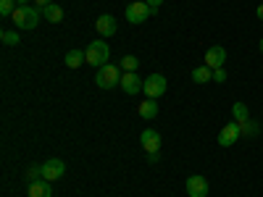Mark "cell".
<instances>
[{"label": "cell", "instance_id": "6da1fadb", "mask_svg": "<svg viewBox=\"0 0 263 197\" xmlns=\"http://www.w3.org/2000/svg\"><path fill=\"white\" fill-rule=\"evenodd\" d=\"M13 21H16V27L18 29H34L37 24H40V18H42V11L37 8V6H18L16 11H13V16H11Z\"/></svg>", "mask_w": 263, "mask_h": 197}, {"label": "cell", "instance_id": "7a4b0ae2", "mask_svg": "<svg viewBox=\"0 0 263 197\" xmlns=\"http://www.w3.org/2000/svg\"><path fill=\"white\" fill-rule=\"evenodd\" d=\"M84 55H87V63H90V66H95V69H103V66L108 63V58H111V48H108L105 40H95V42H90V45H87Z\"/></svg>", "mask_w": 263, "mask_h": 197}, {"label": "cell", "instance_id": "3957f363", "mask_svg": "<svg viewBox=\"0 0 263 197\" xmlns=\"http://www.w3.org/2000/svg\"><path fill=\"white\" fill-rule=\"evenodd\" d=\"M121 69L114 63H105L103 69H98V76H95V84L100 87V90H114L116 84H121Z\"/></svg>", "mask_w": 263, "mask_h": 197}, {"label": "cell", "instance_id": "277c9868", "mask_svg": "<svg viewBox=\"0 0 263 197\" xmlns=\"http://www.w3.org/2000/svg\"><path fill=\"white\" fill-rule=\"evenodd\" d=\"M166 87H168V82H166L163 74H150V76L145 79L142 92H145V97H150V100H158V97H163Z\"/></svg>", "mask_w": 263, "mask_h": 197}, {"label": "cell", "instance_id": "5b68a950", "mask_svg": "<svg viewBox=\"0 0 263 197\" xmlns=\"http://www.w3.org/2000/svg\"><path fill=\"white\" fill-rule=\"evenodd\" d=\"M126 21L129 24H142V21H147L150 16H153V11H150V6L145 3V0H137V3H129L126 6Z\"/></svg>", "mask_w": 263, "mask_h": 197}, {"label": "cell", "instance_id": "8992f818", "mask_svg": "<svg viewBox=\"0 0 263 197\" xmlns=\"http://www.w3.org/2000/svg\"><path fill=\"white\" fill-rule=\"evenodd\" d=\"M66 173V163L61 158H50L42 163V179H48V182H58L61 176Z\"/></svg>", "mask_w": 263, "mask_h": 197}, {"label": "cell", "instance_id": "52a82bcc", "mask_svg": "<svg viewBox=\"0 0 263 197\" xmlns=\"http://www.w3.org/2000/svg\"><path fill=\"white\" fill-rule=\"evenodd\" d=\"M142 87H145V79H140L137 71H124L121 74V90L126 95H140Z\"/></svg>", "mask_w": 263, "mask_h": 197}, {"label": "cell", "instance_id": "ba28073f", "mask_svg": "<svg viewBox=\"0 0 263 197\" xmlns=\"http://www.w3.org/2000/svg\"><path fill=\"white\" fill-rule=\"evenodd\" d=\"M239 137H242V131H239V124H237V121H229L221 131H218V145H221V147H232Z\"/></svg>", "mask_w": 263, "mask_h": 197}, {"label": "cell", "instance_id": "9c48e42d", "mask_svg": "<svg viewBox=\"0 0 263 197\" xmlns=\"http://www.w3.org/2000/svg\"><path fill=\"white\" fill-rule=\"evenodd\" d=\"M224 63H227V48L213 45V48L205 50V66L208 69H224Z\"/></svg>", "mask_w": 263, "mask_h": 197}, {"label": "cell", "instance_id": "30bf717a", "mask_svg": "<svg viewBox=\"0 0 263 197\" xmlns=\"http://www.w3.org/2000/svg\"><path fill=\"white\" fill-rule=\"evenodd\" d=\"M184 189H187V194L190 197H205L208 194V182H205V176H190L187 182H184Z\"/></svg>", "mask_w": 263, "mask_h": 197}, {"label": "cell", "instance_id": "8fae6325", "mask_svg": "<svg viewBox=\"0 0 263 197\" xmlns=\"http://www.w3.org/2000/svg\"><path fill=\"white\" fill-rule=\"evenodd\" d=\"M95 29H98L100 37H114L116 29H119V24H116V18H114V16L103 13V16H98V21H95Z\"/></svg>", "mask_w": 263, "mask_h": 197}, {"label": "cell", "instance_id": "7c38bea8", "mask_svg": "<svg viewBox=\"0 0 263 197\" xmlns=\"http://www.w3.org/2000/svg\"><path fill=\"white\" fill-rule=\"evenodd\" d=\"M140 142H142V150L145 152H158L161 150V134L156 129H145L140 134Z\"/></svg>", "mask_w": 263, "mask_h": 197}, {"label": "cell", "instance_id": "4fadbf2b", "mask_svg": "<svg viewBox=\"0 0 263 197\" xmlns=\"http://www.w3.org/2000/svg\"><path fill=\"white\" fill-rule=\"evenodd\" d=\"M29 197H53V187L48 179H37L29 184Z\"/></svg>", "mask_w": 263, "mask_h": 197}, {"label": "cell", "instance_id": "5bb4252c", "mask_svg": "<svg viewBox=\"0 0 263 197\" xmlns=\"http://www.w3.org/2000/svg\"><path fill=\"white\" fill-rule=\"evenodd\" d=\"M137 111H140V116H142V119H147V121H150V119H156V116H158V103L147 97V100H142V103H140Z\"/></svg>", "mask_w": 263, "mask_h": 197}, {"label": "cell", "instance_id": "9a60e30c", "mask_svg": "<svg viewBox=\"0 0 263 197\" xmlns=\"http://www.w3.org/2000/svg\"><path fill=\"white\" fill-rule=\"evenodd\" d=\"M42 16H45L50 24H61V21H63V8L55 6V3H50V6L42 8Z\"/></svg>", "mask_w": 263, "mask_h": 197}, {"label": "cell", "instance_id": "2e32d148", "mask_svg": "<svg viewBox=\"0 0 263 197\" xmlns=\"http://www.w3.org/2000/svg\"><path fill=\"white\" fill-rule=\"evenodd\" d=\"M63 61H66V66H69V69H79L82 63H87V55H84V50H69Z\"/></svg>", "mask_w": 263, "mask_h": 197}, {"label": "cell", "instance_id": "e0dca14e", "mask_svg": "<svg viewBox=\"0 0 263 197\" xmlns=\"http://www.w3.org/2000/svg\"><path fill=\"white\" fill-rule=\"evenodd\" d=\"M213 79V69H208V66H197V69L192 71V82L195 84H205Z\"/></svg>", "mask_w": 263, "mask_h": 197}, {"label": "cell", "instance_id": "ac0fdd59", "mask_svg": "<svg viewBox=\"0 0 263 197\" xmlns=\"http://www.w3.org/2000/svg\"><path fill=\"white\" fill-rule=\"evenodd\" d=\"M232 116H234L237 124H239V121H248V119H250L248 105H245V103H234V105H232Z\"/></svg>", "mask_w": 263, "mask_h": 197}, {"label": "cell", "instance_id": "d6986e66", "mask_svg": "<svg viewBox=\"0 0 263 197\" xmlns=\"http://www.w3.org/2000/svg\"><path fill=\"white\" fill-rule=\"evenodd\" d=\"M239 131H242V134H248V137H255L258 131H260V126L248 119V121H239Z\"/></svg>", "mask_w": 263, "mask_h": 197}, {"label": "cell", "instance_id": "ffe728a7", "mask_svg": "<svg viewBox=\"0 0 263 197\" xmlns=\"http://www.w3.org/2000/svg\"><path fill=\"white\" fill-rule=\"evenodd\" d=\"M16 8H18V3H16V0H0V16L11 18Z\"/></svg>", "mask_w": 263, "mask_h": 197}, {"label": "cell", "instance_id": "44dd1931", "mask_svg": "<svg viewBox=\"0 0 263 197\" xmlns=\"http://www.w3.org/2000/svg\"><path fill=\"white\" fill-rule=\"evenodd\" d=\"M137 66H140V61H137L135 55H124V58H121V69H124V71H137Z\"/></svg>", "mask_w": 263, "mask_h": 197}, {"label": "cell", "instance_id": "7402d4cb", "mask_svg": "<svg viewBox=\"0 0 263 197\" xmlns=\"http://www.w3.org/2000/svg\"><path fill=\"white\" fill-rule=\"evenodd\" d=\"M0 40H3V45H18V34L16 32H3V34H0Z\"/></svg>", "mask_w": 263, "mask_h": 197}, {"label": "cell", "instance_id": "603a6c76", "mask_svg": "<svg viewBox=\"0 0 263 197\" xmlns=\"http://www.w3.org/2000/svg\"><path fill=\"white\" fill-rule=\"evenodd\" d=\"M27 176H29L32 182L42 179V166H29V168H27Z\"/></svg>", "mask_w": 263, "mask_h": 197}, {"label": "cell", "instance_id": "cb8c5ba5", "mask_svg": "<svg viewBox=\"0 0 263 197\" xmlns=\"http://www.w3.org/2000/svg\"><path fill=\"white\" fill-rule=\"evenodd\" d=\"M213 82L224 84V82H227V71H224V69H213Z\"/></svg>", "mask_w": 263, "mask_h": 197}, {"label": "cell", "instance_id": "d4e9b609", "mask_svg": "<svg viewBox=\"0 0 263 197\" xmlns=\"http://www.w3.org/2000/svg\"><path fill=\"white\" fill-rule=\"evenodd\" d=\"M145 3L150 6V11H153V16H156V13H158V8H161V3H163V0H145Z\"/></svg>", "mask_w": 263, "mask_h": 197}, {"label": "cell", "instance_id": "484cf974", "mask_svg": "<svg viewBox=\"0 0 263 197\" xmlns=\"http://www.w3.org/2000/svg\"><path fill=\"white\" fill-rule=\"evenodd\" d=\"M50 3H53V0H34V6H37L40 11H42V8H45V6H50Z\"/></svg>", "mask_w": 263, "mask_h": 197}, {"label": "cell", "instance_id": "4316f807", "mask_svg": "<svg viewBox=\"0 0 263 197\" xmlns=\"http://www.w3.org/2000/svg\"><path fill=\"white\" fill-rule=\"evenodd\" d=\"M147 161H150V163H158L161 155H158V152H147Z\"/></svg>", "mask_w": 263, "mask_h": 197}, {"label": "cell", "instance_id": "83f0119b", "mask_svg": "<svg viewBox=\"0 0 263 197\" xmlns=\"http://www.w3.org/2000/svg\"><path fill=\"white\" fill-rule=\"evenodd\" d=\"M255 16H258V18H260V21H263V3H260V6H258V8H255Z\"/></svg>", "mask_w": 263, "mask_h": 197}, {"label": "cell", "instance_id": "f1b7e54d", "mask_svg": "<svg viewBox=\"0 0 263 197\" xmlns=\"http://www.w3.org/2000/svg\"><path fill=\"white\" fill-rule=\"evenodd\" d=\"M16 3H18V6H29V0H16Z\"/></svg>", "mask_w": 263, "mask_h": 197}, {"label": "cell", "instance_id": "f546056e", "mask_svg": "<svg viewBox=\"0 0 263 197\" xmlns=\"http://www.w3.org/2000/svg\"><path fill=\"white\" fill-rule=\"evenodd\" d=\"M258 48H260V53H263V37H260V45H258Z\"/></svg>", "mask_w": 263, "mask_h": 197}]
</instances>
